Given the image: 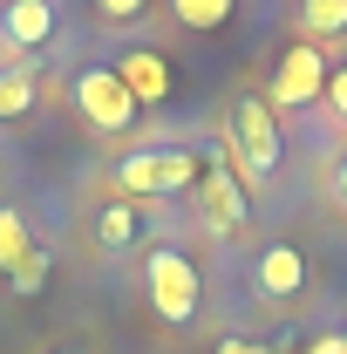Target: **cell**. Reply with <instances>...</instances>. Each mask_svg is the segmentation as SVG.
<instances>
[{
  "label": "cell",
  "instance_id": "d6986e66",
  "mask_svg": "<svg viewBox=\"0 0 347 354\" xmlns=\"http://www.w3.org/2000/svg\"><path fill=\"white\" fill-rule=\"evenodd\" d=\"M218 354H272V348H259V341H238V334H232V341H218Z\"/></svg>",
  "mask_w": 347,
  "mask_h": 354
},
{
  "label": "cell",
  "instance_id": "30bf717a",
  "mask_svg": "<svg viewBox=\"0 0 347 354\" xmlns=\"http://www.w3.org/2000/svg\"><path fill=\"white\" fill-rule=\"evenodd\" d=\"M136 239H143V212L136 205H102L95 212V245L102 252H130Z\"/></svg>",
  "mask_w": 347,
  "mask_h": 354
},
{
  "label": "cell",
  "instance_id": "5b68a950",
  "mask_svg": "<svg viewBox=\"0 0 347 354\" xmlns=\"http://www.w3.org/2000/svg\"><path fill=\"white\" fill-rule=\"evenodd\" d=\"M320 95H327V55H320V41H293L279 55V68H272L265 102H272V109H306V102H320Z\"/></svg>",
  "mask_w": 347,
  "mask_h": 354
},
{
  "label": "cell",
  "instance_id": "277c9868",
  "mask_svg": "<svg viewBox=\"0 0 347 354\" xmlns=\"http://www.w3.org/2000/svg\"><path fill=\"white\" fill-rule=\"evenodd\" d=\"M205 177V164L191 157V150H136L116 164V184L136 191V198H177V191H191Z\"/></svg>",
  "mask_w": 347,
  "mask_h": 354
},
{
  "label": "cell",
  "instance_id": "3957f363",
  "mask_svg": "<svg viewBox=\"0 0 347 354\" xmlns=\"http://www.w3.org/2000/svg\"><path fill=\"white\" fill-rule=\"evenodd\" d=\"M68 95H75L82 123H88V130H102V136H123V130L136 123V95L123 88V75H116V68H102V62H88Z\"/></svg>",
  "mask_w": 347,
  "mask_h": 354
},
{
  "label": "cell",
  "instance_id": "e0dca14e",
  "mask_svg": "<svg viewBox=\"0 0 347 354\" xmlns=\"http://www.w3.org/2000/svg\"><path fill=\"white\" fill-rule=\"evenodd\" d=\"M14 293H41V259H28L21 272H14Z\"/></svg>",
  "mask_w": 347,
  "mask_h": 354
},
{
  "label": "cell",
  "instance_id": "7c38bea8",
  "mask_svg": "<svg viewBox=\"0 0 347 354\" xmlns=\"http://www.w3.org/2000/svg\"><path fill=\"white\" fill-rule=\"evenodd\" d=\"M300 35H306V41H334V35H347V0H300Z\"/></svg>",
  "mask_w": 347,
  "mask_h": 354
},
{
  "label": "cell",
  "instance_id": "52a82bcc",
  "mask_svg": "<svg viewBox=\"0 0 347 354\" xmlns=\"http://www.w3.org/2000/svg\"><path fill=\"white\" fill-rule=\"evenodd\" d=\"M252 286H259V300H293V293L306 286L300 245H265L259 259H252Z\"/></svg>",
  "mask_w": 347,
  "mask_h": 354
},
{
  "label": "cell",
  "instance_id": "ac0fdd59",
  "mask_svg": "<svg viewBox=\"0 0 347 354\" xmlns=\"http://www.w3.org/2000/svg\"><path fill=\"white\" fill-rule=\"evenodd\" d=\"M306 354H347L341 334H320V341H306Z\"/></svg>",
  "mask_w": 347,
  "mask_h": 354
},
{
  "label": "cell",
  "instance_id": "9c48e42d",
  "mask_svg": "<svg viewBox=\"0 0 347 354\" xmlns=\"http://www.w3.org/2000/svg\"><path fill=\"white\" fill-rule=\"evenodd\" d=\"M0 35L14 48H41L55 35V0H7L0 7Z\"/></svg>",
  "mask_w": 347,
  "mask_h": 354
},
{
  "label": "cell",
  "instance_id": "44dd1931",
  "mask_svg": "<svg viewBox=\"0 0 347 354\" xmlns=\"http://www.w3.org/2000/svg\"><path fill=\"white\" fill-rule=\"evenodd\" d=\"M62 354H82V348H62Z\"/></svg>",
  "mask_w": 347,
  "mask_h": 354
},
{
  "label": "cell",
  "instance_id": "7402d4cb",
  "mask_svg": "<svg viewBox=\"0 0 347 354\" xmlns=\"http://www.w3.org/2000/svg\"><path fill=\"white\" fill-rule=\"evenodd\" d=\"M341 341H347V327H341Z\"/></svg>",
  "mask_w": 347,
  "mask_h": 354
},
{
  "label": "cell",
  "instance_id": "2e32d148",
  "mask_svg": "<svg viewBox=\"0 0 347 354\" xmlns=\"http://www.w3.org/2000/svg\"><path fill=\"white\" fill-rule=\"evenodd\" d=\"M327 109H334V123H347V62L327 68Z\"/></svg>",
  "mask_w": 347,
  "mask_h": 354
},
{
  "label": "cell",
  "instance_id": "5bb4252c",
  "mask_svg": "<svg viewBox=\"0 0 347 354\" xmlns=\"http://www.w3.org/2000/svg\"><path fill=\"white\" fill-rule=\"evenodd\" d=\"M35 109V82L28 75H0V123L7 116H28Z\"/></svg>",
  "mask_w": 347,
  "mask_h": 354
},
{
  "label": "cell",
  "instance_id": "8992f818",
  "mask_svg": "<svg viewBox=\"0 0 347 354\" xmlns=\"http://www.w3.org/2000/svg\"><path fill=\"white\" fill-rule=\"evenodd\" d=\"M198 205H205V218H212L218 239H232V232H245V184H238V171L218 157L212 171L198 177Z\"/></svg>",
  "mask_w": 347,
  "mask_h": 354
},
{
  "label": "cell",
  "instance_id": "ba28073f",
  "mask_svg": "<svg viewBox=\"0 0 347 354\" xmlns=\"http://www.w3.org/2000/svg\"><path fill=\"white\" fill-rule=\"evenodd\" d=\"M116 75H123V88L136 95V109H143V102H164V95H171V62H164L157 48H130V55L116 62Z\"/></svg>",
  "mask_w": 347,
  "mask_h": 354
},
{
  "label": "cell",
  "instance_id": "9a60e30c",
  "mask_svg": "<svg viewBox=\"0 0 347 354\" xmlns=\"http://www.w3.org/2000/svg\"><path fill=\"white\" fill-rule=\"evenodd\" d=\"M88 7H95L109 28H130V21H143V14H150V0H88Z\"/></svg>",
  "mask_w": 347,
  "mask_h": 354
},
{
  "label": "cell",
  "instance_id": "4fadbf2b",
  "mask_svg": "<svg viewBox=\"0 0 347 354\" xmlns=\"http://www.w3.org/2000/svg\"><path fill=\"white\" fill-rule=\"evenodd\" d=\"M28 259H35L28 225H21V212H7V205H0V266H7V272H21Z\"/></svg>",
  "mask_w": 347,
  "mask_h": 354
},
{
  "label": "cell",
  "instance_id": "8fae6325",
  "mask_svg": "<svg viewBox=\"0 0 347 354\" xmlns=\"http://www.w3.org/2000/svg\"><path fill=\"white\" fill-rule=\"evenodd\" d=\"M177 28H191V35H218L232 14H238V0H171Z\"/></svg>",
  "mask_w": 347,
  "mask_h": 354
},
{
  "label": "cell",
  "instance_id": "ffe728a7",
  "mask_svg": "<svg viewBox=\"0 0 347 354\" xmlns=\"http://www.w3.org/2000/svg\"><path fill=\"white\" fill-rule=\"evenodd\" d=\"M327 184H334V198H341V212H347V157L334 164V177H327Z\"/></svg>",
  "mask_w": 347,
  "mask_h": 354
},
{
  "label": "cell",
  "instance_id": "7a4b0ae2",
  "mask_svg": "<svg viewBox=\"0 0 347 354\" xmlns=\"http://www.w3.org/2000/svg\"><path fill=\"white\" fill-rule=\"evenodd\" d=\"M143 293H150L157 320L184 327V320L198 313V300H205V279H198L191 252H177V245H157V252L143 259Z\"/></svg>",
  "mask_w": 347,
  "mask_h": 354
},
{
  "label": "cell",
  "instance_id": "6da1fadb",
  "mask_svg": "<svg viewBox=\"0 0 347 354\" xmlns=\"http://www.w3.org/2000/svg\"><path fill=\"white\" fill-rule=\"evenodd\" d=\"M238 184H265V177L286 164V136H279V116L265 95H238L232 102V123H225V150H218Z\"/></svg>",
  "mask_w": 347,
  "mask_h": 354
}]
</instances>
